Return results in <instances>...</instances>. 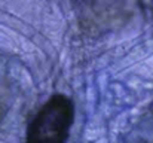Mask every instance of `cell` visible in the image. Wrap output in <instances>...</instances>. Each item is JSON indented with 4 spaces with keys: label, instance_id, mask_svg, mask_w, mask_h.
<instances>
[{
    "label": "cell",
    "instance_id": "1",
    "mask_svg": "<svg viewBox=\"0 0 153 143\" xmlns=\"http://www.w3.org/2000/svg\"><path fill=\"white\" fill-rule=\"evenodd\" d=\"M73 121L71 103L61 95L51 98L28 130V143H64Z\"/></svg>",
    "mask_w": 153,
    "mask_h": 143
}]
</instances>
